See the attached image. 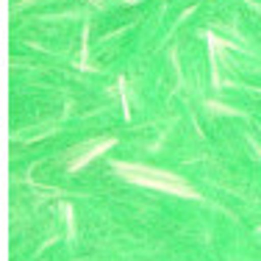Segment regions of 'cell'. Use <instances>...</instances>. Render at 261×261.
<instances>
[{
  "instance_id": "obj_1",
  "label": "cell",
  "mask_w": 261,
  "mask_h": 261,
  "mask_svg": "<svg viewBox=\"0 0 261 261\" xmlns=\"http://www.w3.org/2000/svg\"><path fill=\"white\" fill-rule=\"evenodd\" d=\"M117 172L125 175L128 181L150 186V189L167 192V195H181V197H195V192L186 186L178 175H170V172L161 170H150V167H139V164H117Z\"/></svg>"
},
{
  "instance_id": "obj_2",
  "label": "cell",
  "mask_w": 261,
  "mask_h": 261,
  "mask_svg": "<svg viewBox=\"0 0 261 261\" xmlns=\"http://www.w3.org/2000/svg\"><path fill=\"white\" fill-rule=\"evenodd\" d=\"M111 145H114V139H103V142H97V145H92L89 147V150H86V153H81V156H75V161H72V170H78V167H84L86 164V161H89V159H95L97 156V153H103L106 150V147H111Z\"/></svg>"
}]
</instances>
